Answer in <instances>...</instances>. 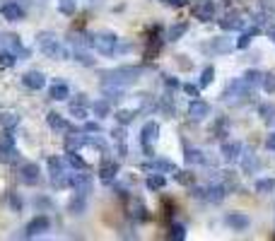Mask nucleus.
Listing matches in <instances>:
<instances>
[{
  "label": "nucleus",
  "instance_id": "51",
  "mask_svg": "<svg viewBox=\"0 0 275 241\" xmlns=\"http://www.w3.org/2000/svg\"><path fill=\"white\" fill-rule=\"evenodd\" d=\"M266 145H268V150H273V152H275V133H273V135H268Z\"/></svg>",
  "mask_w": 275,
  "mask_h": 241
},
{
  "label": "nucleus",
  "instance_id": "3",
  "mask_svg": "<svg viewBox=\"0 0 275 241\" xmlns=\"http://www.w3.org/2000/svg\"><path fill=\"white\" fill-rule=\"evenodd\" d=\"M19 159V152L15 147V138L10 135V128H5V133L0 135V162L2 164H15Z\"/></svg>",
  "mask_w": 275,
  "mask_h": 241
},
{
  "label": "nucleus",
  "instance_id": "31",
  "mask_svg": "<svg viewBox=\"0 0 275 241\" xmlns=\"http://www.w3.org/2000/svg\"><path fill=\"white\" fill-rule=\"evenodd\" d=\"M256 34H258V27H251L249 32H244V34L239 36V41H237V46H239V49H246V46L251 44V39H254Z\"/></svg>",
  "mask_w": 275,
  "mask_h": 241
},
{
  "label": "nucleus",
  "instance_id": "32",
  "mask_svg": "<svg viewBox=\"0 0 275 241\" xmlns=\"http://www.w3.org/2000/svg\"><path fill=\"white\" fill-rule=\"evenodd\" d=\"M261 77H263V75H261L258 70H246L241 80H244L249 87H256V85H261Z\"/></svg>",
  "mask_w": 275,
  "mask_h": 241
},
{
  "label": "nucleus",
  "instance_id": "49",
  "mask_svg": "<svg viewBox=\"0 0 275 241\" xmlns=\"http://www.w3.org/2000/svg\"><path fill=\"white\" fill-rule=\"evenodd\" d=\"M85 133H99V123L87 120V123H85Z\"/></svg>",
  "mask_w": 275,
  "mask_h": 241
},
{
  "label": "nucleus",
  "instance_id": "1",
  "mask_svg": "<svg viewBox=\"0 0 275 241\" xmlns=\"http://www.w3.org/2000/svg\"><path fill=\"white\" fill-rule=\"evenodd\" d=\"M140 68H116V70H109V72H102V77H104V85H114V87H128V85H133L138 82V77H140Z\"/></svg>",
  "mask_w": 275,
  "mask_h": 241
},
{
  "label": "nucleus",
  "instance_id": "47",
  "mask_svg": "<svg viewBox=\"0 0 275 241\" xmlns=\"http://www.w3.org/2000/svg\"><path fill=\"white\" fill-rule=\"evenodd\" d=\"M174 179L179 181V183H191V174H189V172H174Z\"/></svg>",
  "mask_w": 275,
  "mask_h": 241
},
{
  "label": "nucleus",
  "instance_id": "28",
  "mask_svg": "<svg viewBox=\"0 0 275 241\" xmlns=\"http://www.w3.org/2000/svg\"><path fill=\"white\" fill-rule=\"evenodd\" d=\"M68 210L72 212V215H82V212H85V195L77 193V198H72V200L68 203Z\"/></svg>",
  "mask_w": 275,
  "mask_h": 241
},
{
  "label": "nucleus",
  "instance_id": "13",
  "mask_svg": "<svg viewBox=\"0 0 275 241\" xmlns=\"http://www.w3.org/2000/svg\"><path fill=\"white\" fill-rule=\"evenodd\" d=\"M193 15L198 17V19H212V15H215V7H212V0H198V5H193Z\"/></svg>",
  "mask_w": 275,
  "mask_h": 241
},
{
  "label": "nucleus",
  "instance_id": "50",
  "mask_svg": "<svg viewBox=\"0 0 275 241\" xmlns=\"http://www.w3.org/2000/svg\"><path fill=\"white\" fill-rule=\"evenodd\" d=\"M162 2H167V5H174V7H184L189 0H162Z\"/></svg>",
  "mask_w": 275,
  "mask_h": 241
},
{
  "label": "nucleus",
  "instance_id": "37",
  "mask_svg": "<svg viewBox=\"0 0 275 241\" xmlns=\"http://www.w3.org/2000/svg\"><path fill=\"white\" fill-rule=\"evenodd\" d=\"M261 87H263L268 94H275V75L273 72H266V75L261 77Z\"/></svg>",
  "mask_w": 275,
  "mask_h": 241
},
{
  "label": "nucleus",
  "instance_id": "2",
  "mask_svg": "<svg viewBox=\"0 0 275 241\" xmlns=\"http://www.w3.org/2000/svg\"><path fill=\"white\" fill-rule=\"evenodd\" d=\"M39 49L46 53V56H51V58H68L70 51L68 49H63L61 44H58V39H56V34H39Z\"/></svg>",
  "mask_w": 275,
  "mask_h": 241
},
{
  "label": "nucleus",
  "instance_id": "10",
  "mask_svg": "<svg viewBox=\"0 0 275 241\" xmlns=\"http://www.w3.org/2000/svg\"><path fill=\"white\" fill-rule=\"evenodd\" d=\"M72 188L80 193V195H89L92 193V179L89 174H72Z\"/></svg>",
  "mask_w": 275,
  "mask_h": 241
},
{
  "label": "nucleus",
  "instance_id": "43",
  "mask_svg": "<svg viewBox=\"0 0 275 241\" xmlns=\"http://www.w3.org/2000/svg\"><path fill=\"white\" fill-rule=\"evenodd\" d=\"M212 80H215V68H206V70H203V75H201V87L206 89Z\"/></svg>",
  "mask_w": 275,
  "mask_h": 241
},
{
  "label": "nucleus",
  "instance_id": "24",
  "mask_svg": "<svg viewBox=\"0 0 275 241\" xmlns=\"http://www.w3.org/2000/svg\"><path fill=\"white\" fill-rule=\"evenodd\" d=\"M92 111H94V116H97V119H104V116H109L111 104H109L106 99H99V102H94V104H92Z\"/></svg>",
  "mask_w": 275,
  "mask_h": 241
},
{
  "label": "nucleus",
  "instance_id": "23",
  "mask_svg": "<svg viewBox=\"0 0 275 241\" xmlns=\"http://www.w3.org/2000/svg\"><path fill=\"white\" fill-rule=\"evenodd\" d=\"M145 169H157V172H169V174H174V172H176V164H174L172 159H157L155 164H147Z\"/></svg>",
  "mask_w": 275,
  "mask_h": 241
},
{
  "label": "nucleus",
  "instance_id": "4",
  "mask_svg": "<svg viewBox=\"0 0 275 241\" xmlns=\"http://www.w3.org/2000/svg\"><path fill=\"white\" fill-rule=\"evenodd\" d=\"M246 97H249V85L244 82V80H234L229 87H227V92H224V102L227 104H232V106H239V104H244L246 102Z\"/></svg>",
  "mask_w": 275,
  "mask_h": 241
},
{
  "label": "nucleus",
  "instance_id": "21",
  "mask_svg": "<svg viewBox=\"0 0 275 241\" xmlns=\"http://www.w3.org/2000/svg\"><path fill=\"white\" fill-rule=\"evenodd\" d=\"M239 155H241V145H239V142H224V145H222V157H224L227 162H234Z\"/></svg>",
  "mask_w": 275,
  "mask_h": 241
},
{
  "label": "nucleus",
  "instance_id": "46",
  "mask_svg": "<svg viewBox=\"0 0 275 241\" xmlns=\"http://www.w3.org/2000/svg\"><path fill=\"white\" fill-rule=\"evenodd\" d=\"M136 217H138V220H150V212H147V207H145V205H140V203L136 205Z\"/></svg>",
  "mask_w": 275,
  "mask_h": 241
},
{
  "label": "nucleus",
  "instance_id": "25",
  "mask_svg": "<svg viewBox=\"0 0 275 241\" xmlns=\"http://www.w3.org/2000/svg\"><path fill=\"white\" fill-rule=\"evenodd\" d=\"M186 29H189V24H186V22H179V24H174V27L169 29L167 39H169V41H179V39L186 34Z\"/></svg>",
  "mask_w": 275,
  "mask_h": 241
},
{
  "label": "nucleus",
  "instance_id": "42",
  "mask_svg": "<svg viewBox=\"0 0 275 241\" xmlns=\"http://www.w3.org/2000/svg\"><path fill=\"white\" fill-rule=\"evenodd\" d=\"M75 0H58V10L63 12V15H75Z\"/></svg>",
  "mask_w": 275,
  "mask_h": 241
},
{
  "label": "nucleus",
  "instance_id": "17",
  "mask_svg": "<svg viewBox=\"0 0 275 241\" xmlns=\"http://www.w3.org/2000/svg\"><path fill=\"white\" fill-rule=\"evenodd\" d=\"M2 41H5V49L7 51H12L15 56H29V51L19 44V39L15 36V34H7V36H2Z\"/></svg>",
  "mask_w": 275,
  "mask_h": 241
},
{
  "label": "nucleus",
  "instance_id": "36",
  "mask_svg": "<svg viewBox=\"0 0 275 241\" xmlns=\"http://www.w3.org/2000/svg\"><path fill=\"white\" fill-rule=\"evenodd\" d=\"M241 167L251 174V172H256V169H258V162H256V157L249 152V155H241Z\"/></svg>",
  "mask_w": 275,
  "mask_h": 241
},
{
  "label": "nucleus",
  "instance_id": "12",
  "mask_svg": "<svg viewBox=\"0 0 275 241\" xmlns=\"http://www.w3.org/2000/svg\"><path fill=\"white\" fill-rule=\"evenodd\" d=\"M22 82H24V87H29V89H41V87L46 85V77H44L39 70H29V72L22 75Z\"/></svg>",
  "mask_w": 275,
  "mask_h": 241
},
{
  "label": "nucleus",
  "instance_id": "5",
  "mask_svg": "<svg viewBox=\"0 0 275 241\" xmlns=\"http://www.w3.org/2000/svg\"><path fill=\"white\" fill-rule=\"evenodd\" d=\"M116 34H111V32H102V34H97L94 36V49L99 51V53H104V56H111L114 53V49H116Z\"/></svg>",
  "mask_w": 275,
  "mask_h": 241
},
{
  "label": "nucleus",
  "instance_id": "8",
  "mask_svg": "<svg viewBox=\"0 0 275 241\" xmlns=\"http://www.w3.org/2000/svg\"><path fill=\"white\" fill-rule=\"evenodd\" d=\"M159 49H162V32H159V27H152L150 29V46L145 51V58H150V60L157 58Z\"/></svg>",
  "mask_w": 275,
  "mask_h": 241
},
{
  "label": "nucleus",
  "instance_id": "38",
  "mask_svg": "<svg viewBox=\"0 0 275 241\" xmlns=\"http://www.w3.org/2000/svg\"><path fill=\"white\" fill-rule=\"evenodd\" d=\"M256 190L258 193H271V190H275V179H258L256 181Z\"/></svg>",
  "mask_w": 275,
  "mask_h": 241
},
{
  "label": "nucleus",
  "instance_id": "40",
  "mask_svg": "<svg viewBox=\"0 0 275 241\" xmlns=\"http://www.w3.org/2000/svg\"><path fill=\"white\" fill-rule=\"evenodd\" d=\"M169 239H174V241H181V239H186V229H184V224H172V232H169Z\"/></svg>",
  "mask_w": 275,
  "mask_h": 241
},
{
  "label": "nucleus",
  "instance_id": "11",
  "mask_svg": "<svg viewBox=\"0 0 275 241\" xmlns=\"http://www.w3.org/2000/svg\"><path fill=\"white\" fill-rule=\"evenodd\" d=\"M220 27L227 32H241L246 27V19L241 15H227L224 19H220Z\"/></svg>",
  "mask_w": 275,
  "mask_h": 241
},
{
  "label": "nucleus",
  "instance_id": "15",
  "mask_svg": "<svg viewBox=\"0 0 275 241\" xmlns=\"http://www.w3.org/2000/svg\"><path fill=\"white\" fill-rule=\"evenodd\" d=\"M2 17L5 19H10V22H19V19H24V10L17 5V2H7V5H2Z\"/></svg>",
  "mask_w": 275,
  "mask_h": 241
},
{
  "label": "nucleus",
  "instance_id": "16",
  "mask_svg": "<svg viewBox=\"0 0 275 241\" xmlns=\"http://www.w3.org/2000/svg\"><path fill=\"white\" fill-rule=\"evenodd\" d=\"M210 114V104L207 102H201V99H196L191 106H189V116L193 120H203Z\"/></svg>",
  "mask_w": 275,
  "mask_h": 241
},
{
  "label": "nucleus",
  "instance_id": "9",
  "mask_svg": "<svg viewBox=\"0 0 275 241\" xmlns=\"http://www.w3.org/2000/svg\"><path fill=\"white\" fill-rule=\"evenodd\" d=\"M19 181L22 183H27V186H36L39 183V167L36 164H22V169H19Z\"/></svg>",
  "mask_w": 275,
  "mask_h": 241
},
{
  "label": "nucleus",
  "instance_id": "19",
  "mask_svg": "<svg viewBox=\"0 0 275 241\" xmlns=\"http://www.w3.org/2000/svg\"><path fill=\"white\" fill-rule=\"evenodd\" d=\"M116 174H119V164L116 162H104L102 169H99V179L104 181V183H111V181L116 179Z\"/></svg>",
  "mask_w": 275,
  "mask_h": 241
},
{
  "label": "nucleus",
  "instance_id": "27",
  "mask_svg": "<svg viewBox=\"0 0 275 241\" xmlns=\"http://www.w3.org/2000/svg\"><path fill=\"white\" fill-rule=\"evenodd\" d=\"M66 159H68L70 167H75L77 172H85V169H87V162H85L82 157H77V155H75V150H68V157H66Z\"/></svg>",
  "mask_w": 275,
  "mask_h": 241
},
{
  "label": "nucleus",
  "instance_id": "45",
  "mask_svg": "<svg viewBox=\"0 0 275 241\" xmlns=\"http://www.w3.org/2000/svg\"><path fill=\"white\" fill-rule=\"evenodd\" d=\"M133 116H136V114H133V111H126V109L116 114V119H119V123H131V120H133Z\"/></svg>",
  "mask_w": 275,
  "mask_h": 241
},
{
  "label": "nucleus",
  "instance_id": "48",
  "mask_svg": "<svg viewBox=\"0 0 275 241\" xmlns=\"http://www.w3.org/2000/svg\"><path fill=\"white\" fill-rule=\"evenodd\" d=\"M181 89H184L189 97H198V87H193V85H189V82H184V85H181Z\"/></svg>",
  "mask_w": 275,
  "mask_h": 241
},
{
  "label": "nucleus",
  "instance_id": "44",
  "mask_svg": "<svg viewBox=\"0 0 275 241\" xmlns=\"http://www.w3.org/2000/svg\"><path fill=\"white\" fill-rule=\"evenodd\" d=\"M212 49H215L217 53H227V51L232 49V44L224 41V39H215V41H212Z\"/></svg>",
  "mask_w": 275,
  "mask_h": 241
},
{
  "label": "nucleus",
  "instance_id": "26",
  "mask_svg": "<svg viewBox=\"0 0 275 241\" xmlns=\"http://www.w3.org/2000/svg\"><path fill=\"white\" fill-rule=\"evenodd\" d=\"M87 142V138L85 135H80V133H72L66 138V150H77V147H82Z\"/></svg>",
  "mask_w": 275,
  "mask_h": 241
},
{
  "label": "nucleus",
  "instance_id": "14",
  "mask_svg": "<svg viewBox=\"0 0 275 241\" xmlns=\"http://www.w3.org/2000/svg\"><path fill=\"white\" fill-rule=\"evenodd\" d=\"M224 222H227L232 229H237V232H241V229H246V227H249V217H246L244 212H227Z\"/></svg>",
  "mask_w": 275,
  "mask_h": 241
},
{
  "label": "nucleus",
  "instance_id": "22",
  "mask_svg": "<svg viewBox=\"0 0 275 241\" xmlns=\"http://www.w3.org/2000/svg\"><path fill=\"white\" fill-rule=\"evenodd\" d=\"M46 119H49V125H51L53 130H75V128H72L70 123H66V120L61 119V114H56V111H49Z\"/></svg>",
  "mask_w": 275,
  "mask_h": 241
},
{
  "label": "nucleus",
  "instance_id": "33",
  "mask_svg": "<svg viewBox=\"0 0 275 241\" xmlns=\"http://www.w3.org/2000/svg\"><path fill=\"white\" fill-rule=\"evenodd\" d=\"M164 174H150L147 176V188H152V190H159V188H164Z\"/></svg>",
  "mask_w": 275,
  "mask_h": 241
},
{
  "label": "nucleus",
  "instance_id": "53",
  "mask_svg": "<svg viewBox=\"0 0 275 241\" xmlns=\"http://www.w3.org/2000/svg\"><path fill=\"white\" fill-rule=\"evenodd\" d=\"M268 36H271V39L275 41V27H268Z\"/></svg>",
  "mask_w": 275,
  "mask_h": 241
},
{
  "label": "nucleus",
  "instance_id": "39",
  "mask_svg": "<svg viewBox=\"0 0 275 241\" xmlns=\"http://www.w3.org/2000/svg\"><path fill=\"white\" fill-rule=\"evenodd\" d=\"M15 63H17V56H15L12 51H7V49L0 51V65H2V68H12Z\"/></svg>",
  "mask_w": 275,
  "mask_h": 241
},
{
  "label": "nucleus",
  "instance_id": "34",
  "mask_svg": "<svg viewBox=\"0 0 275 241\" xmlns=\"http://www.w3.org/2000/svg\"><path fill=\"white\" fill-rule=\"evenodd\" d=\"M258 116L266 120V123H271V120L275 119V106L273 104H261V106H258Z\"/></svg>",
  "mask_w": 275,
  "mask_h": 241
},
{
  "label": "nucleus",
  "instance_id": "29",
  "mask_svg": "<svg viewBox=\"0 0 275 241\" xmlns=\"http://www.w3.org/2000/svg\"><path fill=\"white\" fill-rule=\"evenodd\" d=\"M70 114H72L75 119L85 120V119H87V104H80V102H70Z\"/></svg>",
  "mask_w": 275,
  "mask_h": 241
},
{
  "label": "nucleus",
  "instance_id": "41",
  "mask_svg": "<svg viewBox=\"0 0 275 241\" xmlns=\"http://www.w3.org/2000/svg\"><path fill=\"white\" fill-rule=\"evenodd\" d=\"M159 109H162V114H164L167 119H172V116H174V104H172V99H169V97H164V99L159 102Z\"/></svg>",
  "mask_w": 275,
  "mask_h": 241
},
{
  "label": "nucleus",
  "instance_id": "35",
  "mask_svg": "<svg viewBox=\"0 0 275 241\" xmlns=\"http://www.w3.org/2000/svg\"><path fill=\"white\" fill-rule=\"evenodd\" d=\"M186 162H191V164H203L206 162V155L201 152V150H186Z\"/></svg>",
  "mask_w": 275,
  "mask_h": 241
},
{
  "label": "nucleus",
  "instance_id": "7",
  "mask_svg": "<svg viewBox=\"0 0 275 241\" xmlns=\"http://www.w3.org/2000/svg\"><path fill=\"white\" fill-rule=\"evenodd\" d=\"M49 227H51L49 217H46V215H39V217H34V220L27 224V237H39V234L49 232Z\"/></svg>",
  "mask_w": 275,
  "mask_h": 241
},
{
  "label": "nucleus",
  "instance_id": "52",
  "mask_svg": "<svg viewBox=\"0 0 275 241\" xmlns=\"http://www.w3.org/2000/svg\"><path fill=\"white\" fill-rule=\"evenodd\" d=\"M167 85H169V87H176V85H179V82H176V80H174V77H167Z\"/></svg>",
  "mask_w": 275,
  "mask_h": 241
},
{
  "label": "nucleus",
  "instance_id": "30",
  "mask_svg": "<svg viewBox=\"0 0 275 241\" xmlns=\"http://www.w3.org/2000/svg\"><path fill=\"white\" fill-rule=\"evenodd\" d=\"M17 123H19V116H17V114H12V111L0 114V125H2V128H15Z\"/></svg>",
  "mask_w": 275,
  "mask_h": 241
},
{
  "label": "nucleus",
  "instance_id": "6",
  "mask_svg": "<svg viewBox=\"0 0 275 241\" xmlns=\"http://www.w3.org/2000/svg\"><path fill=\"white\" fill-rule=\"evenodd\" d=\"M224 186L217 183V186H206V188H193V198H203V200H210V203H220L224 198Z\"/></svg>",
  "mask_w": 275,
  "mask_h": 241
},
{
  "label": "nucleus",
  "instance_id": "18",
  "mask_svg": "<svg viewBox=\"0 0 275 241\" xmlns=\"http://www.w3.org/2000/svg\"><path fill=\"white\" fill-rule=\"evenodd\" d=\"M157 138H159V125L155 120L145 123L142 125V145H152V142H157Z\"/></svg>",
  "mask_w": 275,
  "mask_h": 241
},
{
  "label": "nucleus",
  "instance_id": "20",
  "mask_svg": "<svg viewBox=\"0 0 275 241\" xmlns=\"http://www.w3.org/2000/svg\"><path fill=\"white\" fill-rule=\"evenodd\" d=\"M49 97H51V99H56V102L68 99V97H70L68 85H63V82H53V85H51V89H49Z\"/></svg>",
  "mask_w": 275,
  "mask_h": 241
}]
</instances>
